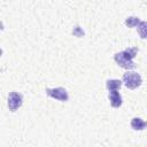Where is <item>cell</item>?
Masks as SVG:
<instances>
[{"label": "cell", "mask_w": 147, "mask_h": 147, "mask_svg": "<svg viewBox=\"0 0 147 147\" xmlns=\"http://www.w3.org/2000/svg\"><path fill=\"white\" fill-rule=\"evenodd\" d=\"M46 94L51 98L59 100V101H68L69 95L65 88L63 87H56V88H46Z\"/></svg>", "instance_id": "3"}, {"label": "cell", "mask_w": 147, "mask_h": 147, "mask_svg": "<svg viewBox=\"0 0 147 147\" xmlns=\"http://www.w3.org/2000/svg\"><path fill=\"white\" fill-rule=\"evenodd\" d=\"M106 86L109 91H115V90H118L121 88L122 86V82L119 79H108L106 82Z\"/></svg>", "instance_id": "7"}, {"label": "cell", "mask_w": 147, "mask_h": 147, "mask_svg": "<svg viewBox=\"0 0 147 147\" xmlns=\"http://www.w3.org/2000/svg\"><path fill=\"white\" fill-rule=\"evenodd\" d=\"M139 18L138 17H136V16H130V17H127L126 20H125V25L127 26V28H134V26H138V24H139Z\"/></svg>", "instance_id": "9"}, {"label": "cell", "mask_w": 147, "mask_h": 147, "mask_svg": "<svg viewBox=\"0 0 147 147\" xmlns=\"http://www.w3.org/2000/svg\"><path fill=\"white\" fill-rule=\"evenodd\" d=\"M23 103V96L22 94L17 92H11L8 95V108L10 111H16Z\"/></svg>", "instance_id": "4"}, {"label": "cell", "mask_w": 147, "mask_h": 147, "mask_svg": "<svg viewBox=\"0 0 147 147\" xmlns=\"http://www.w3.org/2000/svg\"><path fill=\"white\" fill-rule=\"evenodd\" d=\"M146 126H147V123L145 121H142L141 118H139V117H134L131 121V127L133 130L140 131V130H144Z\"/></svg>", "instance_id": "6"}, {"label": "cell", "mask_w": 147, "mask_h": 147, "mask_svg": "<svg viewBox=\"0 0 147 147\" xmlns=\"http://www.w3.org/2000/svg\"><path fill=\"white\" fill-rule=\"evenodd\" d=\"M138 33L142 39H147V22L140 21L138 24Z\"/></svg>", "instance_id": "8"}, {"label": "cell", "mask_w": 147, "mask_h": 147, "mask_svg": "<svg viewBox=\"0 0 147 147\" xmlns=\"http://www.w3.org/2000/svg\"><path fill=\"white\" fill-rule=\"evenodd\" d=\"M123 82L125 84V86L130 90H134L137 87H139L142 83L141 76L136 72V71H127L123 75Z\"/></svg>", "instance_id": "2"}, {"label": "cell", "mask_w": 147, "mask_h": 147, "mask_svg": "<svg viewBox=\"0 0 147 147\" xmlns=\"http://www.w3.org/2000/svg\"><path fill=\"white\" fill-rule=\"evenodd\" d=\"M137 52H138L137 48H126L123 52L116 53L114 55V60L119 67H122L124 69H127V70L133 69L136 67V64L133 62V57L136 56Z\"/></svg>", "instance_id": "1"}, {"label": "cell", "mask_w": 147, "mask_h": 147, "mask_svg": "<svg viewBox=\"0 0 147 147\" xmlns=\"http://www.w3.org/2000/svg\"><path fill=\"white\" fill-rule=\"evenodd\" d=\"M109 100H110V105L114 108H118L122 105V96L121 94L117 92V90L115 91H109Z\"/></svg>", "instance_id": "5"}]
</instances>
